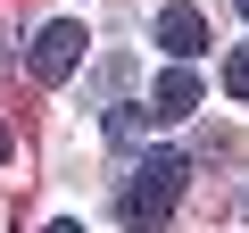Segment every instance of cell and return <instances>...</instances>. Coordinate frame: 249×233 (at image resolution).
I'll list each match as a JSON object with an SVG mask.
<instances>
[{
  "mask_svg": "<svg viewBox=\"0 0 249 233\" xmlns=\"http://www.w3.org/2000/svg\"><path fill=\"white\" fill-rule=\"evenodd\" d=\"M183 183H191V158H183V150H150V158H133V167H124V192H116L124 233H158V225L175 216Z\"/></svg>",
  "mask_w": 249,
  "mask_h": 233,
  "instance_id": "1",
  "label": "cell"
},
{
  "mask_svg": "<svg viewBox=\"0 0 249 233\" xmlns=\"http://www.w3.org/2000/svg\"><path fill=\"white\" fill-rule=\"evenodd\" d=\"M83 42H91V34H83L75 17H58V25H42V34H34V50H25V67H34L42 83H67V75L83 67Z\"/></svg>",
  "mask_w": 249,
  "mask_h": 233,
  "instance_id": "2",
  "label": "cell"
},
{
  "mask_svg": "<svg viewBox=\"0 0 249 233\" xmlns=\"http://www.w3.org/2000/svg\"><path fill=\"white\" fill-rule=\"evenodd\" d=\"M158 50H166V58H199V50H208V17L175 0V9L158 17Z\"/></svg>",
  "mask_w": 249,
  "mask_h": 233,
  "instance_id": "3",
  "label": "cell"
},
{
  "mask_svg": "<svg viewBox=\"0 0 249 233\" xmlns=\"http://www.w3.org/2000/svg\"><path fill=\"white\" fill-rule=\"evenodd\" d=\"M191 108H199V75H191V58H175L150 92V116H191Z\"/></svg>",
  "mask_w": 249,
  "mask_h": 233,
  "instance_id": "4",
  "label": "cell"
},
{
  "mask_svg": "<svg viewBox=\"0 0 249 233\" xmlns=\"http://www.w3.org/2000/svg\"><path fill=\"white\" fill-rule=\"evenodd\" d=\"M124 83H133V58H124V50H108V58L91 67V83H83V108H108V100H124Z\"/></svg>",
  "mask_w": 249,
  "mask_h": 233,
  "instance_id": "5",
  "label": "cell"
},
{
  "mask_svg": "<svg viewBox=\"0 0 249 233\" xmlns=\"http://www.w3.org/2000/svg\"><path fill=\"white\" fill-rule=\"evenodd\" d=\"M100 116H108V142H116V150H133V142H142V125H150V108H142V100H108Z\"/></svg>",
  "mask_w": 249,
  "mask_h": 233,
  "instance_id": "6",
  "label": "cell"
},
{
  "mask_svg": "<svg viewBox=\"0 0 249 233\" xmlns=\"http://www.w3.org/2000/svg\"><path fill=\"white\" fill-rule=\"evenodd\" d=\"M224 92H232V100H249V42L224 58Z\"/></svg>",
  "mask_w": 249,
  "mask_h": 233,
  "instance_id": "7",
  "label": "cell"
},
{
  "mask_svg": "<svg viewBox=\"0 0 249 233\" xmlns=\"http://www.w3.org/2000/svg\"><path fill=\"white\" fill-rule=\"evenodd\" d=\"M0 158H17V134H9V125H0Z\"/></svg>",
  "mask_w": 249,
  "mask_h": 233,
  "instance_id": "8",
  "label": "cell"
},
{
  "mask_svg": "<svg viewBox=\"0 0 249 233\" xmlns=\"http://www.w3.org/2000/svg\"><path fill=\"white\" fill-rule=\"evenodd\" d=\"M42 233H83V225H75V216H58V225H42Z\"/></svg>",
  "mask_w": 249,
  "mask_h": 233,
  "instance_id": "9",
  "label": "cell"
},
{
  "mask_svg": "<svg viewBox=\"0 0 249 233\" xmlns=\"http://www.w3.org/2000/svg\"><path fill=\"white\" fill-rule=\"evenodd\" d=\"M232 9H241V17H249V0H232Z\"/></svg>",
  "mask_w": 249,
  "mask_h": 233,
  "instance_id": "10",
  "label": "cell"
},
{
  "mask_svg": "<svg viewBox=\"0 0 249 233\" xmlns=\"http://www.w3.org/2000/svg\"><path fill=\"white\" fill-rule=\"evenodd\" d=\"M241 216H249V192H241Z\"/></svg>",
  "mask_w": 249,
  "mask_h": 233,
  "instance_id": "11",
  "label": "cell"
}]
</instances>
